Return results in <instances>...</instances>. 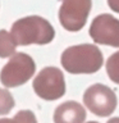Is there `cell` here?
<instances>
[{
    "instance_id": "obj_1",
    "label": "cell",
    "mask_w": 119,
    "mask_h": 123,
    "mask_svg": "<svg viewBox=\"0 0 119 123\" xmlns=\"http://www.w3.org/2000/svg\"><path fill=\"white\" fill-rule=\"evenodd\" d=\"M102 62L100 49L92 44L71 46L61 54V65L67 72L73 74L95 73L101 68Z\"/></svg>"
},
{
    "instance_id": "obj_2",
    "label": "cell",
    "mask_w": 119,
    "mask_h": 123,
    "mask_svg": "<svg viewBox=\"0 0 119 123\" xmlns=\"http://www.w3.org/2000/svg\"><path fill=\"white\" fill-rule=\"evenodd\" d=\"M10 35L17 45H44L53 41L55 31L49 21L38 15H30L14 22Z\"/></svg>"
},
{
    "instance_id": "obj_3",
    "label": "cell",
    "mask_w": 119,
    "mask_h": 123,
    "mask_svg": "<svg viewBox=\"0 0 119 123\" xmlns=\"http://www.w3.org/2000/svg\"><path fill=\"white\" fill-rule=\"evenodd\" d=\"M36 71V64L28 54L15 53L0 72V81L5 87H17L26 83Z\"/></svg>"
},
{
    "instance_id": "obj_4",
    "label": "cell",
    "mask_w": 119,
    "mask_h": 123,
    "mask_svg": "<svg viewBox=\"0 0 119 123\" xmlns=\"http://www.w3.org/2000/svg\"><path fill=\"white\" fill-rule=\"evenodd\" d=\"M33 90L44 100H56L65 94L64 74L56 67H46L33 80Z\"/></svg>"
},
{
    "instance_id": "obj_5",
    "label": "cell",
    "mask_w": 119,
    "mask_h": 123,
    "mask_svg": "<svg viewBox=\"0 0 119 123\" xmlns=\"http://www.w3.org/2000/svg\"><path fill=\"white\" fill-rule=\"evenodd\" d=\"M83 103L94 114L99 117H107L117 108V96L110 87L96 83L84 91Z\"/></svg>"
},
{
    "instance_id": "obj_6",
    "label": "cell",
    "mask_w": 119,
    "mask_h": 123,
    "mask_svg": "<svg viewBox=\"0 0 119 123\" xmlns=\"http://www.w3.org/2000/svg\"><path fill=\"white\" fill-rule=\"evenodd\" d=\"M91 10V0H63L59 10L60 25L67 31L77 32L86 25Z\"/></svg>"
},
{
    "instance_id": "obj_7",
    "label": "cell",
    "mask_w": 119,
    "mask_h": 123,
    "mask_svg": "<svg viewBox=\"0 0 119 123\" xmlns=\"http://www.w3.org/2000/svg\"><path fill=\"white\" fill-rule=\"evenodd\" d=\"M90 36L96 44L119 48V19L111 14H100L91 23Z\"/></svg>"
},
{
    "instance_id": "obj_8",
    "label": "cell",
    "mask_w": 119,
    "mask_h": 123,
    "mask_svg": "<svg viewBox=\"0 0 119 123\" xmlns=\"http://www.w3.org/2000/svg\"><path fill=\"white\" fill-rule=\"evenodd\" d=\"M86 119V110L76 101L60 104L54 113L55 123H83Z\"/></svg>"
},
{
    "instance_id": "obj_9",
    "label": "cell",
    "mask_w": 119,
    "mask_h": 123,
    "mask_svg": "<svg viewBox=\"0 0 119 123\" xmlns=\"http://www.w3.org/2000/svg\"><path fill=\"white\" fill-rule=\"evenodd\" d=\"M15 44L14 38L9 32L0 30V58H8L15 54Z\"/></svg>"
},
{
    "instance_id": "obj_10",
    "label": "cell",
    "mask_w": 119,
    "mask_h": 123,
    "mask_svg": "<svg viewBox=\"0 0 119 123\" xmlns=\"http://www.w3.org/2000/svg\"><path fill=\"white\" fill-rule=\"evenodd\" d=\"M106 72L113 82L119 85V51L114 53L106 62Z\"/></svg>"
},
{
    "instance_id": "obj_11",
    "label": "cell",
    "mask_w": 119,
    "mask_h": 123,
    "mask_svg": "<svg viewBox=\"0 0 119 123\" xmlns=\"http://www.w3.org/2000/svg\"><path fill=\"white\" fill-rule=\"evenodd\" d=\"M15 103L12 94L8 90L0 88V115L10 113V110L14 108Z\"/></svg>"
},
{
    "instance_id": "obj_12",
    "label": "cell",
    "mask_w": 119,
    "mask_h": 123,
    "mask_svg": "<svg viewBox=\"0 0 119 123\" xmlns=\"http://www.w3.org/2000/svg\"><path fill=\"white\" fill-rule=\"evenodd\" d=\"M15 123H37L36 117L31 110H21L13 118Z\"/></svg>"
},
{
    "instance_id": "obj_13",
    "label": "cell",
    "mask_w": 119,
    "mask_h": 123,
    "mask_svg": "<svg viewBox=\"0 0 119 123\" xmlns=\"http://www.w3.org/2000/svg\"><path fill=\"white\" fill-rule=\"evenodd\" d=\"M107 4H109L110 9L119 13V0H107Z\"/></svg>"
},
{
    "instance_id": "obj_14",
    "label": "cell",
    "mask_w": 119,
    "mask_h": 123,
    "mask_svg": "<svg viewBox=\"0 0 119 123\" xmlns=\"http://www.w3.org/2000/svg\"><path fill=\"white\" fill-rule=\"evenodd\" d=\"M0 123H15L14 119H9V118H3L0 119Z\"/></svg>"
},
{
    "instance_id": "obj_15",
    "label": "cell",
    "mask_w": 119,
    "mask_h": 123,
    "mask_svg": "<svg viewBox=\"0 0 119 123\" xmlns=\"http://www.w3.org/2000/svg\"><path fill=\"white\" fill-rule=\"evenodd\" d=\"M107 123H119V118H111Z\"/></svg>"
},
{
    "instance_id": "obj_16",
    "label": "cell",
    "mask_w": 119,
    "mask_h": 123,
    "mask_svg": "<svg viewBox=\"0 0 119 123\" xmlns=\"http://www.w3.org/2000/svg\"><path fill=\"white\" fill-rule=\"evenodd\" d=\"M87 123H99V122H94V121H91V122H87Z\"/></svg>"
}]
</instances>
